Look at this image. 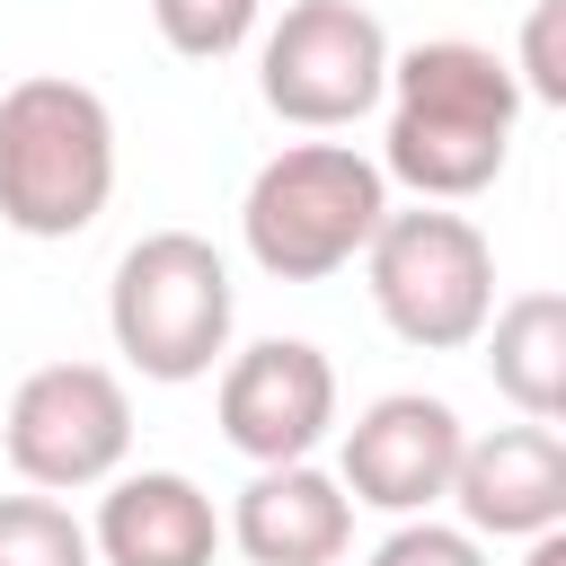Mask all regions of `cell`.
<instances>
[{
	"instance_id": "ba28073f",
	"label": "cell",
	"mask_w": 566,
	"mask_h": 566,
	"mask_svg": "<svg viewBox=\"0 0 566 566\" xmlns=\"http://www.w3.org/2000/svg\"><path fill=\"white\" fill-rule=\"evenodd\" d=\"M212 416H221V442L239 460H256V469L310 460L327 442V424H336V363L310 336H256L248 354L221 363Z\"/></svg>"
},
{
	"instance_id": "2e32d148",
	"label": "cell",
	"mask_w": 566,
	"mask_h": 566,
	"mask_svg": "<svg viewBox=\"0 0 566 566\" xmlns=\"http://www.w3.org/2000/svg\"><path fill=\"white\" fill-rule=\"evenodd\" d=\"M557 27H566V0H531L513 88H522V97H539V106H566V53H557Z\"/></svg>"
},
{
	"instance_id": "9c48e42d",
	"label": "cell",
	"mask_w": 566,
	"mask_h": 566,
	"mask_svg": "<svg viewBox=\"0 0 566 566\" xmlns=\"http://www.w3.org/2000/svg\"><path fill=\"white\" fill-rule=\"evenodd\" d=\"M460 442H469V424H460L451 398H433V389H389V398H371V407L345 424V469H336V486H345L354 504H371V513L416 522V513H433V504L451 495Z\"/></svg>"
},
{
	"instance_id": "9a60e30c",
	"label": "cell",
	"mask_w": 566,
	"mask_h": 566,
	"mask_svg": "<svg viewBox=\"0 0 566 566\" xmlns=\"http://www.w3.org/2000/svg\"><path fill=\"white\" fill-rule=\"evenodd\" d=\"M150 27L186 62H221L256 35V0H150Z\"/></svg>"
},
{
	"instance_id": "ac0fdd59",
	"label": "cell",
	"mask_w": 566,
	"mask_h": 566,
	"mask_svg": "<svg viewBox=\"0 0 566 566\" xmlns=\"http://www.w3.org/2000/svg\"><path fill=\"white\" fill-rule=\"evenodd\" d=\"M522 566H566V531H539V539H531V557H522Z\"/></svg>"
},
{
	"instance_id": "5b68a950",
	"label": "cell",
	"mask_w": 566,
	"mask_h": 566,
	"mask_svg": "<svg viewBox=\"0 0 566 566\" xmlns=\"http://www.w3.org/2000/svg\"><path fill=\"white\" fill-rule=\"evenodd\" d=\"M363 283H371L380 327L398 345H416V354H460L495 318V248L451 203L389 212L371 230V248H363Z\"/></svg>"
},
{
	"instance_id": "4fadbf2b",
	"label": "cell",
	"mask_w": 566,
	"mask_h": 566,
	"mask_svg": "<svg viewBox=\"0 0 566 566\" xmlns=\"http://www.w3.org/2000/svg\"><path fill=\"white\" fill-rule=\"evenodd\" d=\"M486 371L495 389L522 407V424H557L566 416V292H513L486 327Z\"/></svg>"
},
{
	"instance_id": "5bb4252c",
	"label": "cell",
	"mask_w": 566,
	"mask_h": 566,
	"mask_svg": "<svg viewBox=\"0 0 566 566\" xmlns=\"http://www.w3.org/2000/svg\"><path fill=\"white\" fill-rule=\"evenodd\" d=\"M0 566H97L88 531L53 495H0Z\"/></svg>"
},
{
	"instance_id": "3957f363",
	"label": "cell",
	"mask_w": 566,
	"mask_h": 566,
	"mask_svg": "<svg viewBox=\"0 0 566 566\" xmlns=\"http://www.w3.org/2000/svg\"><path fill=\"white\" fill-rule=\"evenodd\" d=\"M380 221H389V177L354 142H283L239 195V239L274 283L345 274Z\"/></svg>"
},
{
	"instance_id": "8992f818",
	"label": "cell",
	"mask_w": 566,
	"mask_h": 566,
	"mask_svg": "<svg viewBox=\"0 0 566 566\" xmlns=\"http://www.w3.org/2000/svg\"><path fill=\"white\" fill-rule=\"evenodd\" d=\"M380 88H389V27L363 0H292L256 44V97L301 133L363 124Z\"/></svg>"
},
{
	"instance_id": "6da1fadb",
	"label": "cell",
	"mask_w": 566,
	"mask_h": 566,
	"mask_svg": "<svg viewBox=\"0 0 566 566\" xmlns=\"http://www.w3.org/2000/svg\"><path fill=\"white\" fill-rule=\"evenodd\" d=\"M380 97H389L380 177H398L416 203H469L504 177L522 88H513V62L495 44H469V35L407 44V53H389Z\"/></svg>"
},
{
	"instance_id": "30bf717a",
	"label": "cell",
	"mask_w": 566,
	"mask_h": 566,
	"mask_svg": "<svg viewBox=\"0 0 566 566\" xmlns=\"http://www.w3.org/2000/svg\"><path fill=\"white\" fill-rule=\"evenodd\" d=\"M469 539H539L566 531V442L557 424H495L460 442L451 495Z\"/></svg>"
},
{
	"instance_id": "e0dca14e",
	"label": "cell",
	"mask_w": 566,
	"mask_h": 566,
	"mask_svg": "<svg viewBox=\"0 0 566 566\" xmlns=\"http://www.w3.org/2000/svg\"><path fill=\"white\" fill-rule=\"evenodd\" d=\"M371 566H486V539H469L460 522L416 513V522H398V531L371 548Z\"/></svg>"
},
{
	"instance_id": "7c38bea8",
	"label": "cell",
	"mask_w": 566,
	"mask_h": 566,
	"mask_svg": "<svg viewBox=\"0 0 566 566\" xmlns=\"http://www.w3.org/2000/svg\"><path fill=\"white\" fill-rule=\"evenodd\" d=\"M88 548L106 566H212L221 513L186 469H115L88 522Z\"/></svg>"
},
{
	"instance_id": "7a4b0ae2",
	"label": "cell",
	"mask_w": 566,
	"mask_h": 566,
	"mask_svg": "<svg viewBox=\"0 0 566 566\" xmlns=\"http://www.w3.org/2000/svg\"><path fill=\"white\" fill-rule=\"evenodd\" d=\"M115 195V115L88 80L35 71L0 97V221L18 239H80Z\"/></svg>"
},
{
	"instance_id": "52a82bcc",
	"label": "cell",
	"mask_w": 566,
	"mask_h": 566,
	"mask_svg": "<svg viewBox=\"0 0 566 566\" xmlns=\"http://www.w3.org/2000/svg\"><path fill=\"white\" fill-rule=\"evenodd\" d=\"M0 451L35 495L106 486L133 451V389L106 363H35L0 407Z\"/></svg>"
},
{
	"instance_id": "8fae6325",
	"label": "cell",
	"mask_w": 566,
	"mask_h": 566,
	"mask_svg": "<svg viewBox=\"0 0 566 566\" xmlns=\"http://www.w3.org/2000/svg\"><path fill=\"white\" fill-rule=\"evenodd\" d=\"M221 539H239L248 566H336L354 548V495L318 460H283L239 486Z\"/></svg>"
},
{
	"instance_id": "277c9868",
	"label": "cell",
	"mask_w": 566,
	"mask_h": 566,
	"mask_svg": "<svg viewBox=\"0 0 566 566\" xmlns=\"http://www.w3.org/2000/svg\"><path fill=\"white\" fill-rule=\"evenodd\" d=\"M230 318H239V292H230V265L212 239L195 230H150L115 256V283H106V336L115 354L159 380V389H186L203 380L221 354H230Z\"/></svg>"
}]
</instances>
